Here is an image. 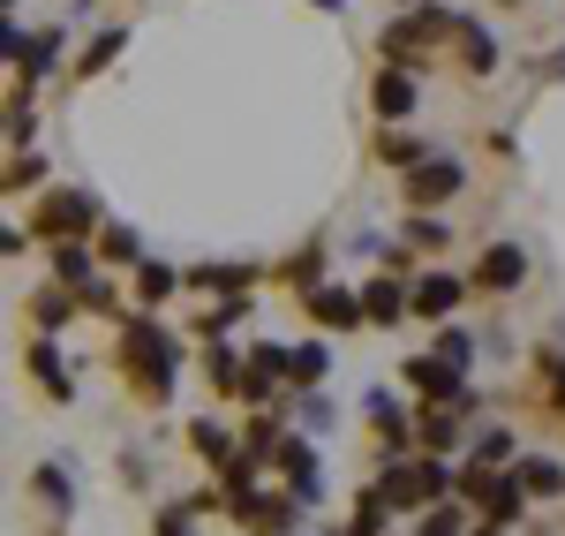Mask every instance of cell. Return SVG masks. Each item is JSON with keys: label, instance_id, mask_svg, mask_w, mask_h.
<instances>
[{"label": "cell", "instance_id": "obj_51", "mask_svg": "<svg viewBox=\"0 0 565 536\" xmlns=\"http://www.w3.org/2000/svg\"><path fill=\"white\" fill-rule=\"evenodd\" d=\"M295 536H302V529H295Z\"/></svg>", "mask_w": 565, "mask_h": 536}, {"label": "cell", "instance_id": "obj_15", "mask_svg": "<svg viewBox=\"0 0 565 536\" xmlns=\"http://www.w3.org/2000/svg\"><path fill=\"white\" fill-rule=\"evenodd\" d=\"M399 386H407L415 401H452V393H468V370H460V362H445L437 348H423V356L399 362Z\"/></svg>", "mask_w": 565, "mask_h": 536}, {"label": "cell", "instance_id": "obj_22", "mask_svg": "<svg viewBox=\"0 0 565 536\" xmlns=\"http://www.w3.org/2000/svg\"><path fill=\"white\" fill-rule=\"evenodd\" d=\"M527 506H535V498L521 492V476H513V469H498V484L482 492L476 522H490V529H521V522H527Z\"/></svg>", "mask_w": 565, "mask_h": 536}, {"label": "cell", "instance_id": "obj_14", "mask_svg": "<svg viewBox=\"0 0 565 536\" xmlns=\"http://www.w3.org/2000/svg\"><path fill=\"white\" fill-rule=\"evenodd\" d=\"M468 295H476V280H468V272L423 265V280H415V317H430V325H452Z\"/></svg>", "mask_w": 565, "mask_h": 536}, {"label": "cell", "instance_id": "obj_24", "mask_svg": "<svg viewBox=\"0 0 565 536\" xmlns=\"http://www.w3.org/2000/svg\"><path fill=\"white\" fill-rule=\"evenodd\" d=\"M181 287H189V272H174L167 258H143V265H136V280H129V295H136V303H143L151 317L167 311V303H174Z\"/></svg>", "mask_w": 565, "mask_h": 536}, {"label": "cell", "instance_id": "obj_20", "mask_svg": "<svg viewBox=\"0 0 565 536\" xmlns=\"http://www.w3.org/2000/svg\"><path fill=\"white\" fill-rule=\"evenodd\" d=\"M430 151H437L430 136L399 129V122H377V136H370V159H377V167H392V175H407V167H423Z\"/></svg>", "mask_w": 565, "mask_h": 536}, {"label": "cell", "instance_id": "obj_43", "mask_svg": "<svg viewBox=\"0 0 565 536\" xmlns=\"http://www.w3.org/2000/svg\"><path fill=\"white\" fill-rule=\"evenodd\" d=\"M151 536H196V506H189V498H181V506H159Z\"/></svg>", "mask_w": 565, "mask_h": 536}, {"label": "cell", "instance_id": "obj_17", "mask_svg": "<svg viewBox=\"0 0 565 536\" xmlns=\"http://www.w3.org/2000/svg\"><path fill=\"white\" fill-rule=\"evenodd\" d=\"M415 106H423V76L399 69V61H385V69L370 76V114H377V122H407Z\"/></svg>", "mask_w": 565, "mask_h": 536}, {"label": "cell", "instance_id": "obj_33", "mask_svg": "<svg viewBox=\"0 0 565 536\" xmlns=\"http://www.w3.org/2000/svg\"><path fill=\"white\" fill-rule=\"evenodd\" d=\"M513 476H521L527 498H565V461H558V453H521Z\"/></svg>", "mask_w": 565, "mask_h": 536}, {"label": "cell", "instance_id": "obj_28", "mask_svg": "<svg viewBox=\"0 0 565 536\" xmlns=\"http://www.w3.org/2000/svg\"><path fill=\"white\" fill-rule=\"evenodd\" d=\"M121 45H129V31H121V23H106V31H90V39L76 45V61H68V76H76V84H90V76H106Z\"/></svg>", "mask_w": 565, "mask_h": 536}, {"label": "cell", "instance_id": "obj_12", "mask_svg": "<svg viewBox=\"0 0 565 536\" xmlns=\"http://www.w3.org/2000/svg\"><path fill=\"white\" fill-rule=\"evenodd\" d=\"M468 84H490L498 76V61H505V45H498V31L482 23V15H460V31H452V53H445Z\"/></svg>", "mask_w": 565, "mask_h": 536}, {"label": "cell", "instance_id": "obj_42", "mask_svg": "<svg viewBox=\"0 0 565 536\" xmlns=\"http://www.w3.org/2000/svg\"><path fill=\"white\" fill-rule=\"evenodd\" d=\"M437 356L460 362V370H476V333H468V325H437Z\"/></svg>", "mask_w": 565, "mask_h": 536}, {"label": "cell", "instance_id": "obj_5", "mask_svg": "<svg viewBox=\"0 0 565 536\" xmlns=\"http://www.w3.org/2000/svg\"><path fill=\"white\" fill-rule=\"evenodd\" d=\"M370 453H377V469H385V461H407V453H423L415 446V408L399 401V393H392V386H370Z\"/></svg>", "mask_w": 565, "mask_h": 536}, {"label": "cell", "instance_id": "obj_23", "mask_svg": "<svg viewBox=\"0 0 565 536\" xmlns=\"http://www.w3.org/2000/svg\"><path fill=\"white\" fill-rule=\"evenodd\" d=\"M362 311H370V325H399V317H415V280L377 272V280L362 287Z\"/></svg>", "mask_w": 565, "mask_h": 536}, {"label": "cell", "instance_id": "obj_7", "mask_svg": "<svg viewBox=\"0 0 565 536\" xmlns=\"http://www.w3.org/2000/svg\"><path fill=\"white\" fill-rule=\"evenodd\" d=\"M295 311H302L317 333H332V340H348V333H362V325H370V311H362V287H340V280H317V287H302V295H295Z\"/></svg>", "mask_w": 565, "mask_h": 536}, {"label": "cell", "instance_id": "obj_46", "mask_svg": "<svg viewBox=\"0 0 565 536\" xmlns=\"http://www.w3.org/2000/svg\"><path fill=\"white\" fill-rule=\"evenodd\" d=\"M476 536H505V529H490V522H476Z\"/></svg>", "mask_w": 565, "mask_h": 536}, {"label": "cell", "instance_id": "obj_13", "mask_svg": "<svg viewBox=\"0 0 565 536\" xmlns=\"http://www.w3.org/2000/svg\"><path fill=\"white\" fill-rule=\"evenodd\" d=\"M468 280H476V295H505V303H513L527 287V250L521 242H482V258H476Z\"/></svg>", "mask_w": 565, "mask_h": 536}, {"label": "cell", "instance_id": "obj_29", "mask_svg": "<svg viewBox=\"0 0 565 536\" xmlns=\"http://www.w3.org/2000/svg\"><path fill=\"white\" fill-rule=\"evenodd\" d=\"M521 431L513 423H476V439H468V461H482V469H513L521 461Z\"/></svg>", "mask_w": 565, "mask_h": 536}, {"label": "cell", "instance_id": "obj_41", "mask_svg": "<svg viewBox=\"0 0 565 536\" xmlns=\"http://www.w3.org/2000/svg\"><path fill=\"white\" fill-rule=\"evenodd\" d=\"M287 416H302V431H309V439H324V431L340 423V408L324 401V386H317V393H302V401H287Z\"/></svg>", "mask_w": 565, "mask_h": 536}, {"label": "cell", "instance_id": "obj_30", "mask_svg": "<svg viewBox=\"0 0 565 536\" xmlns=\"http://www.w3.org/2000/svg\"><path fill=\"white\" fill-rule=\"evenodd\" d=\"M31 136H39V84L8 76V151H31Z\"/></svg>", "mask_w": 565, "mask_h": 536}, {"label": "cell", "instance_id": "obj_36", "mask_svg": "<svg viewBox=\"0 0 565 536\" xmlns=\"http://www.w3.org/2000/svg\"><path fill=\"white\" fill-rule=\"evenodd\" d=\"M31 498H39L45 514L61 522V514L76 506V484H68V469H61V461H39V469H31Z\"/></svg>", "mask_w": 565, "mask_h": 536}, {"label": "cell", "instance_id": "obj_45", "mask_svg": "<svg viewBox=\"0 0 565 536\" xmlns=\"http://www.w3.org/2000/svg\"><path fill=\"white\" fill-rule=\"evenodd\" d=\"M309 8H324V15H340V8H348V0H309Z\"/></svg>", "mask_w": 565, "mask_h": 536}, {"label": "cell", "instance_id": "obj_32", "mask_svg": "<svg viewBox=\"0 0 565 536\" xmlns=\"http://www.w3.org/2000/svg\"><path fill=\"white\" fill-rule=\"evenodd\" d=\"M332 378V340H295V356H287V386L295 393H317Z\"/></svg>", "mask_w": 565, "mask_h": 536}, {"label": "cell", "instance_id": "obj_39", "mask_svg": "<svg viewBox=\"0 0 565 536\" xmlns=\"http://www.w3.org/2000/svg\"><path fill=\"white\" fill-rule=\"evenodd\" d=\"M84 317H106V325H129V303H121V287H114L106 272H98V280L84 287Z\"/></svg>", "mask_w": 565, "mask_h": 536}, {"label": "cell", "instance_id": "obj_6", "mask_svg": "<svg viewBox=\"0 0 565 536\" xmlns=\"http://www.w3.org/2000/svg\"><path fill=\"white\" fill-rule=\"evenodd\" d=\"M460 189H468V167H460L452 151H430L423 167L399 175V204H407V212H445Z\"/></svg>", "mask_w": 565, "mask_h": 536}, {"label": "cell", "instance_id": "obj_18", "mask_svg": "<svg viewBox=\"0 0 565 536\" xmlns=\"http://www.w3.org/2000/svg\"><path fill=\"white\" fill-rule=\"evenodd\" d=\"M23 311H31V333H68V325L84 317V295L61 287V280H39V287L23 295Z\"/></svg>", "mask_w": 565, "mask_h": 536}, {"label": "cell", "instance_id": "obj_16", "mask_svg": "<svg viewBox=\"0 0 565 536\" xmlns=\"http://www.w3.org/2000/svg\"><path fill=\"white\" fill-rule=\"evenodd\" d=\"M271 272L249 265V258H204V265H189V295H257Z\"/></svg>", "mask_w": 565, "mask_h": 536}, {"label": "cell", "instance_id": "obj_10", "mask_svg": "<svg viewBox=\"0 0 565 536\" xmlns=\"http://www.w3.org/2000/svg\"><path fill=\"white\" fill-rule=\"evenodd\" d=\"M271 469L287 476V492L302 498V506H324V469H317V439H309V431H287V439L271 446Z\"/></svg>", "mask_w": 565, "mask_h": 536}, {"label": "cell", "instance_id": "obj_9", "mask_svg": "<svg viewBox=\"0 0 565 536\" xmlns=\"http://www.w3.org/2000/svg\"><path fill=\"white\" fill-rule=\"evenodd\" d=\"M23 378H31L53 408L76 401V370H68V356H61V340H53V333H31V340H23Z\"/></svg>", "mask_w": 565, "mask_h": 536}, {"label": "cell", "instance_id": "obj_38", "mask_svg": "<svg viewBox=\"0 0 565 536\" xmlns=\"http://www.w3.org/2000/svg\"><path fill=\"white\" fill-rule=\"evenodd\" d=\"M98 265H143V234H136L129 220H106L98 227Z\"/></svg>", "mask_w": 565, "mask_h": 536}, {"label": "cell", "instance_id": "obj_2", "mask_svg": "<svg viewBox=\"0 0 565 536\" xmlns=\"http://www.w3.org/2000/svg\"><path fill=\"white\" fill-rule=\"evenodd\" d=\"M452 31H460V15L445 0H423V8H399L385 31H377V53L423 76V69H437V53H452Z\"/></svg>", "mask_w": 565, "mask_h": 536}, {"label": "cell", "instance_id": "obj_3", "mask_svg": "<svg viewBox=\"0 0 565 536\" xmlns=\"http://www.w3.org/2000/svg\"><path fill=\"white\" fill-rule=\"evenodd\" d=\"M98 227H106V204H98V189H39L31 197V242H98Z\"/></svg>", "mask_w": 565, "mask_h": 536}, {"label": "cell", "instance_id": "obj_27", "mask_svg": "<svg viewBox=\"0 0 565 536\" xmlns=\"http://www.w3.org/2000/svg\"><path fill=\"white\" fill-rule=\"evenodd\" d=\"M392 522H399V514L385 506V492H377V484H362L354 506H348V522H340V529H324V536H392Z\"/></svg>", "mask_w": 565, "mask_h": 536}, {"label": "cell", "instance_id": "obj_44", "mask_svg": "<svg viewBox=\"0 0 565 536\" xmlns=\"http://www.w3.org/2000/svg\"><path fill=\"white\" fill-rule=\"evenodd\" d=\"M565 76V45H551V53H543V69H535V84H558Z\"/></svg>", "mask_w": 565, "mask_h": 536}, {"label": "cell", "instance_id": "obj_8", "mask_svg": "<svg viewBox=\"0 0 565 536\" xmlns=\"http://www.w3.org/2000/svg\"><path fill=\"white\" fill-rule=\"evenodd\" d=\"M302 514H309V506L287 492V484H279V492H271V484H257V492L242 498L226 522H234L242 536H295V529H302Z\"/></svg>", "mask_w": 565, "mask_h": 536}, {"label": "cell", "instance_id": "obj_11", "mask_svg": "<svg viewBox=\"0 0 565 536\" xmlns=\"http://www.w3.org/2000/svg\"><path fill=\"white\" fill-rule=\"evenodd\" d=\"M61 69V31L45 23V31H23L15 15H8V76H23V84H45Z\"/></svg>", "mask_w": 565, "mask_h": 536}, {"label": "cell", "instance_id": "obj_1", "mask_svg": "<svg viewBox=\"0 0 565 536\" xmlns=\"http://www.w3.org/2000/svg\"><path fill=\"white\" fill-rule=\"evenodd\" d=\"M181 333H167L151 311H136L121 333H114V370L129 386L136 408H174V386H181Z\"/></svg>", "mask_w": 565, "mask_h": 536}, {"label": "cell", "instance_id": "obj_49", "mask_svg": "<svg viewBox=\"0 0 565 536\" xmlns=\"http://www.w3.org/2000/svg\"><path fill=\"white\" fill-rule=\"evenodd\" d=\"M8 15H15V0H8Z\"/></svg>", "mask_w": 565, "mask_h": 536}, {"label": "cell", "instance_id": "obj_4", "mask_svg": "<svg viewBox=\"0 0 565 536\" xmlns=\"http://www.w3.org/2000/svg\"><path fill=\"white\" fill-rule=\"evenodd\" d=\"M476 386L468 393H452V401H423L415 408V446L423 453H445V461H460L468 439H476Z\"/></svg>", "mask_w": 565, "mask_h": 536}, {"label": "cell", "instance_id": "obj_19", "mask_svg": "<svg viewBox=\"0 0 565 536\" xmlns=\"http://www.w3.org/2000/svg\"><path fill=\"white\" fill-rule=\"evenodd\" d=\"M196 370H204L212 401H242V370H249V356L226 348V340H196Z\"/></svg>", "mask_w": 565, "mask_h": 536}, {"label": "cell", "instance_id": "obj_40", "mask_svg": "<svg viewBox=\"0 0 565 536\" xmlns=\"http://www.w3.org/2000/svg\"><path fill=\"white\" fill-rule=\"evenodd\" d=\"M39 181H45V151H8V175H0L8 197H23V189H39Z\"/></svg>", "mask_w": 565, "mask_h": 536}, {"label": "cell", "instance_id": "obj_25", "mask_svg": "<svg viewBox=\"0 0 565 536\" xmlns=\"http://www.w3.org/2000/svg\"><path fill=\"white\" fill-rule=\"evenodd\" d=\"M189 453H196V461H212V469H226V461L242 453V431H234L226 416H212V408H204V416L189 423Z\"/></svg>", "mask_w": 565, "mask_h": 536}, {"label": "cell", "instance_id": "obj_47", "mask_svg": "<svg viewBox=\"0 0 565 536\" xmlns=\"http://www.w3.org/2000/svg\"><path fill=\"white\" fill-rule=\"evenodd\" d=\"M498 8H535V0H498Z\"/></svg>", "mask_w": 565, "mask_h": 536}, {"label": "cell", "instance_id": "obj_34", "mask_svg": "<svg viewBox=\"0 0 565 536\" xmlns=\"http://www.w3.org/2000/svg\"><path fill=\"white\" fill-rule=\"evenodd\" d=\"M324 258H332V242H302L295 258H279V265H271V280L302 295V287H317V280H324Z\"/></svg>", "mask_w": 565, "mask_h": 536}, {"label": "cell", "instance_id": "obj_31", "mask_svg": "<svg viewBox=\"0 0 565 536\" xmlns=\"http://www.w3.org/2000/svg\"><path fill=\"white\" fill-rule=\"evenodd\" d=\"M249 311H257V295H212V311L189 317V333H196V340H226V333H234Z\"/></svg>", "mask_w": 565, "mask_h": 536}, {"label": "cell", "instance_id": "obj_26", "mask_svg": "<svg viewBox=\"0 0 565 536\" xmlns=\"http://www.w3.org/2000/svg\"><path fill=\"white\" fill-rule=\"evenodd\" d=\"M45 280H61V287H76V295H84L90 280H98V242H53V250H45Z\"/></svg>", "mask_w": 565, "mask_h": 536}, {"label": "cell", "instance_id": "obj_21", "mask_svg": "<svg viewBox=\"0 0 565 536\" xmlns=\"http://www.w3.org/2000/svg\"><path fill=\"white\" fill-rule=\"evenodd\" d=\"M527 378H535V408L565 423V340H543V348L527 356Z\"/></svg>", "mask_w": 565, "mask_h": 536}, {"label": "cell", "instance_id": "obj_35", "mask_svg": "<svg viewBox=\"0 0 565 536\" xmlns=\"http://www.w3.org/2000/svg\"><path fill=\"white\" fill-rule=\"evenodd\" d=\"M279 416H287V408H249V416H242V453H257L264 469H271V446L287 439V423H279Z\"/></svg>", "mask_w": 565, "mask_h": 536}, {"label": "cell", "instance_id": "obj_37", "mask_svg": "<svg viewBox=\"0 0 565 536\" xmlns=\"http://www.w3.org/2000/svg\"><path fill=\"white\" fill-rule=\"evenodd\" d=\"M399 242H415L423 258H445V250H452V220H445V212H407V220H399Z\"/></svg>", "mask_w": 565, "mask_h": 536}, {"label": "cell", "instance_id": "obj_48", "mask_svg": "<svg viewBox=\"0 0 565 536\" xmlns=\"http://www.w3.org/2000/svg\"><path fill=\"white\" fill-rule=\"evenodd\" d=\"M399 8H423V0H399Z\"/></svg>", "mask_w": 565, "mask_h": 536}, {"label": "cell", "instance_id": "obj_50", "mask_svg": "<svg viewBox=\"0 0 565 536\" xmlns=\"http://www.w3.org/2000/svg\"><path fill=\"white\" fill-rule=\"evenodd\" d=\"M53 536H68V529H53Z\"/></svg>", "mask_w": 565, "mask_h": 536}]
</instances>
